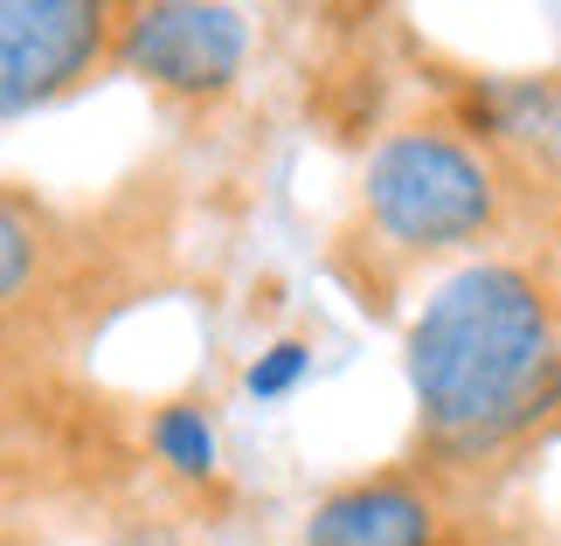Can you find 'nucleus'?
Here are the masks:
<instances>
[{
	"label": "nucleus",
	"instance_id": "1a4fd4ad",
	"mask_svg": "<svg viewBox=\"0 0 561 546\" xmlns=\"http://www.w3.org/2000/svg\"><path fill=\"white\" fill-rule=\"evenodd\" d=\"M0 291L21 298L28 291V214H21L8 201V214H0Z\"/></svg>",
	"mask_w": 561,
	"mask_h": 546
},
{
	"label": "nucleus",
	"instance_id": "0eeeda50",
	"mask_svg": "<svg viewBox=\"0 0 561 546\" xmlns=\"http://www.w3.org/2000/svg\"><path fill=\"white\" fill-rule=\"evenodd\" d=\"M153 450H160V464H174L181 477H208L215 471V429H208V415L202 408H160L153 415Z\"/></svg>",
	"mask_w": 561,
	"mask_h": 546
},
{
	"label": "nucleus",
	"instance_id": "f03ea898",
	"mask_svg": "<svg viewBox=\"0 0 561 546\" xmlns=\"http://www.w3.org/2000/svg\"><path fill=\"white\" fill-rule=\"evenodd\" d=\"M368 222L402 249H450L492 222V173L444 132H396L368 160Z\"/></svg>",
	"mask_w": 561,
	"mask_h": 546
},
{
	"label": "nucleus",
	"instance_id": "6e6552de",
	"mask_svg": "<svg viewBox=\"0 0 561 546\" xmlns=\"http://www.w3.org/2000/svg\"><path fill=\"white\" fill-rule=\"evenodd\" d=\"M312 367V346H298V339H277L271 353H256L250 360V374H243V387L256 402H285L291 387H298V374Z\"/></svg>",
	"mask_w": 561,
	"mask_h": 546
},
{
	"label": "nucleus",
	"instance_id": "7ed1b4c3",
	"mask_svg": "<svg viewBox=\"0 0 561 546\" xmlns=\"http://www.w3.org/2000/svg\"><path fill=\"white\" fill-rule=\"evenodd\" d=\"M250 56V21L215 0H160L139 8L118 35V70L174 97H215L229 91Z\"/></svg>",
	"mask_w": 561,
	"mask_h": 546
},
{
	"label": "nucleus",
	"instance_id": "f257e3e1",
	"mask_svg": "<svg viewBox=\"0 0 561 546\" xmlns=\"http://www.w3.org/2000/svg\"><path fill=\"white\" fill-rule=\"evenodd\" d=\"M409 395L444 435H506L561 395L548 291L513 264H471L430 291L402 346Z\"/></svg>",
	"mask_w": 561,
	"mask_h": 546
},
{
	"label": "nucleus",
	"instance_id": "39448f33",
	"mask_svg": "<svg viewBox=\"0 0 561 546\" xmlns=\"http://www.w3.org/2000/svg\"><path fill=\"white\" fill-rule=\"evenodd\" d=\"M430 539H437V506L402 477L347 485L306 519V546H430Z\"/></svg>",
	"mask_w": 561,
	"mask_h": 546
},
{
	"label": "nucleus",
	"instance_id": "9d476101",
	"mask_svg": "<svg viewBox=\"0 0 561 546\" xmlns=\"http://www.w3.org/2000/svg\"><path fill=\"white\" fill-rule=\"evenodd\" d=\"M118 546H174V533H160V526H146V533H125Z\"/></svg>",
	"mask_w": 561,
	"mask_h": 546
},
{
	"label": "nucleus",
	"instance_id": "423d86ee",
	"mask_svg": "<svg viewBox=\"0 0 561 546\" xmlns=\"http://www.w3.org/2000/svg\"><path fill=\"white\" fill-rule=\"evenodd\" d=\"M479 112L500 139H527L541 160L561 166V77H534V83H492L479 91Z\"/></svg>",
	"mask_w": 561,
	"mask_h": 546
},
{
	"label": "nucleus",
	"instance_id": "20e7f679",
	"mask_svg": "<svg viewBox=\"0 0 561 546\" xmlns=\"http://www.w3.org/2000/svg\"><path fill=\"white\" fill-rule=\"evenodd\" d=\"M104 8L98 0H8L0 8V112L21 118L91 77L104 56Z\"/></svg>",
	"mask_w": 561,
	"mask_h": 546
}]
</instances>
